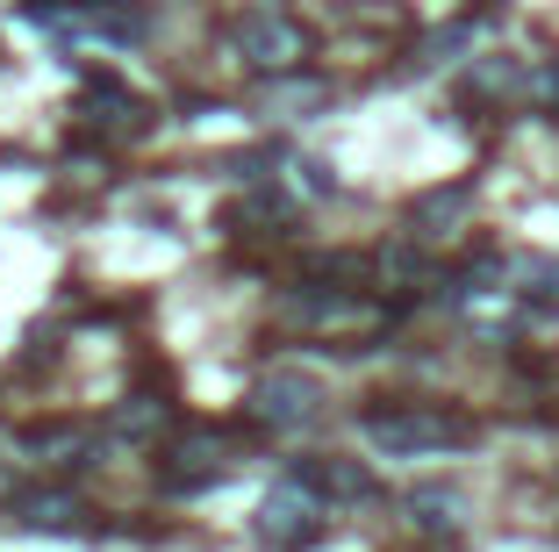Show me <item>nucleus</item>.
Here are the masks:
<instances>
[{"mask_svg":"<svg viewBox=\"0 0 559 552\" xmlns=\"http://www.w3.org/2000/svg\"><path fill=\"white\" fill-rule=\"evenodd\" d=\"M366 438H373L388 459H424V453L466 445L474 423L452 416V409H438V402H388V409H366Z\"/></svg>","mask_w":559,"mask_h":552,"instance_id":"obj_1","label":"nucleus"},{"mask_svg":"<svg viewBox=\"0 0 559 552\" xmlns=\"http://www.w3.org/2000/svg\"><path fill=\"white\" fill-rule=\"evenodd\" d=\"M237 50H245L251 72L280 80V72H301V58H309V30H301L287 8H251V15L237 22Z\"/></svg>","mask_w":559,"mask_h":552,"instance_id":"obj_2","label":"nucleus"},{"mask_svg":"<svg viewBox=\"0 0 559 552\" xmlns=\"http://www.w3.org/2000/svg\"><path fill=\"white\" fill-rule=\"evenodd\" d=\"M323 509H330L323 495H316L301 473H287V481H280L273 495L259 503V538L273 552H301V545H316V538H323Z\"/></svg>","mask_w":559,"mask_h":552,"instance_id":"obj_3","label":"nucleus"},{"mask_svg":"<svg viewBox=\"0 0 559 552\" xmlns=\"http://www.w3.org/2000/svg\"><path fill=\"white\" fill-rule=\"evenodd\" d=\"M251 416L265 431H301V423L323 416V380L301 374V366H273V374L251 380Z\"/></svg>","mask_w":559,"mask_h":552,"instance_id":"obj_4","label":"nucleus"},{"mask_svg":"<svg viewBox=\"0 0 559 552\" xmlns=\"http://www.w3.org/2000/svg\"><path fill=\"white\" fill-rule=\"evenodd\" d=\"M230 473V445L215 438V431H187L180 445H173V459H165V495H201V488H215Z\"/></svg>","mask_w":559,"mask_h":552,"instance_id":"obj_5","label":"nucleus"},{"mask_svg":"<svg viewBox=\"0 0 559 552\" xmlns=\"http://www.w3.org/2000/svg\"><path fill=\"white\" fill-rule=\"evenodd\" d=\"M80 115L94 122L100 137H144L151 130V101L130 94L122 80H86L80 86Z\"/></svg>","mask_w":559,"mask_h":552,"instance_id":"obj_6","label":"nucleus"},{"mask_svg":"<svg viewBox=\"0 0 559 552\" xmlns=\"http://www.w3.org/2000/svg\"><path fill=\"white\" fill-rule=\"evenodd\" d=\"M301 481L323 495V503H373L380 495V481H373V467H359V459H337V453H316V459H301Z\"/></svg>","mask_w":559,"mask_h":552,"instance_id":"obj_7","label":"nucleus"},{"mask_svg":"<svg viewBox=\"0 0 559 552\" xmlns=\"http://www.w3.org/2000/svg\"><path fill=\"white\" fill-rule=\"evenodd\" d=\"M8 509H15V524H29V531H86V503L72 488H22Z\"/></svg>","mask_w":559,"mask_h":552,"instance_id":"obj_8","label":"nucleus"},{"mask_svg":"<svg viewBox=\"0 0 559 552\" xmlns=\"http://www.w3.org/2000/svg\"><path fill=\"white\" fill-rule=\"evenodd\" d=\"M466 209H474V187H430V195L409 201V237H444V230H460Z\"/></svg>","mask_w":559,"mask_h":552,"instance_id":"obj_9","label":"nucleus"},{"mask_svg":"<svg viewBox=\"0 0 559 552\" xmlns=\"http://www.w3.org/2000/svg\"><path fill=\"white\" fill-rule=\"evenodd\" d=\"M409 524L430 538H452L466 524V503H460V488H416L409 495Z\"/></svg>","mask_w":559,"mask_h":552,"instance_id":"obj_10","label":"nucleus"},{"mask_svg":"<svg viewBox=\"0 0 559 552\" xmlns=\"http://www.w3.org/2000/svg\"><path fill=\"white\" fill-rule=\"evenodd\" d=\"M165 423H173V409H165L158 395H136V402H122L116 416H108V438H130L136 445V438H158Z\"/></svg>","mask_w":559,"mask_h":552,"instance_id":"obj_11","label":"nucleus"},{"mask_svg":"<svg viewBox=\"0 0 559 552\" xmlns=\"http://www.w3.org/2000/svg\"><path fill=\"white\" fill-rule=\"evenodd\" d=\"M373 273H380V287L409 294V287H424V280H430V266H424V251H416V244H388V251L373 259Z\"/></svg>","mask_w":559,"mask_h":552,"instance_id":"obj_12","label":"nucleus"},{"mask_svg":"<svg viewBox=\"0 0 559 552\" xmlns=\"http://www.w3.org/2000/svg\"><path fill=\"white\" fill-rule=\"evenodd\" d=\"M510 280H524V302H538V309H559V259H510Z\"/></svg>","mask_w":559,"mask_h":552,"instance_id":"obj_13","label":"nucleus"},{"mask_svg":"<svg viewBox=\"0 0 559 552\" xmlns=\"http://www.w3.org/2000/svg\"><path fill=\"white\" fill-rule=\"evenodd\" d=\"M323 101H330V86H323V80H287V72H280V86H265V108H287V115L323 108Z\"/></svg>","mask_w":559,"mask_h":552,"instance_id":"obj_14","label":"nucleus"},{"mask_svg":"<svg viewBox=\"0 0 559 552\" xmlns=\"http://www.w3.org/2000/svg\"><path fill=\"white\" fill-rule=\"evenodd\" d=\"M466 44H474V22H452V30H438L424 44V58H430V66H444V58H452V50H466Z\"/></svg>","mask_w":559,"mask_h":552,"instance_id":"obj_15","label":"nucleus"},{"mask_svg":"<svg viewBox=\"0 0 559 552\" xmlns=\"http://www.w3.org/2000/svg\"><path fill=\"white\" fill-rule=\"evenodd\" d=\"M524 94H538L545 108H559V66H538V72H531V86H524Z\"/></svg>","mask_w":559,"mask_h":552,"instance_id":"obj_16","label":"nucleus"}]
</instances>
